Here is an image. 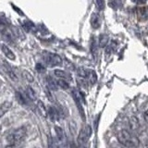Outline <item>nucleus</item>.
<instances>
[{"label": "nucleus", "mask_w": 148, "mask_h": 148, "mask_svg": "<svg viewBox=\"0 0 148 148\" xmlns=\"http://www.w3.org/2000/svg\"><path fill=\"white\" fill-rule=\"evenodd\" d=\"M55 130H56V133H57V136L58 138V140L60 142H63L64 139H65V134H64L63 130L60 127H58V126L55 127Z\"/></svg>", "instance_id": "15"}, {"label": "nucleus", "mask_w": 148, "mask_h": 148, "mask_svg": "<svg viewBox=\"0 0 148 148\" xmlns=\"http://www.w3.org/2000/svg\"><path fill=\"white\" fill-rule=\"evenodd\" d=\"M16 97H17V99L18 100V102H20L21 105H26L27 104L26 99L24 98V95H21V92H16Z\"/></svg>", "instance_id": "20"}, {"label": "nucleus", "mask_w": 148, "mask_h": 148, "mask_svg": "<svg viewBox=\"0 0 148 148\" xmlns=\"http://www.w3.org/2000/svg\"><path fill=\"white\" fill-rule=\"evenodd\" d=\"M143 118H145V122L148 124V109L145 112V114H143Z\"/></svg>", "instance_id": "26"}, {"label": "nucleus", "mask_w": 148, "mask_h": 148, "mask_svg": "<svg viewBox=\"0 0 148 148\" xmlns=\"http://www.w3.org/2000/svg\"><path fill=\"white\" fill-rule=\"evenodd\" d=\"M92 135V128L89 125H86V126L83 127L80 133H79V136H78V143L80 145H84L85 143L88 142L89 138Z\"/></svg>", "instance_id": "4"}, {"label": "nucleus", "mask_w": 148, "mask_h": 148, "mask_svg": "<svg viewBox=\"0 0 148 148\" xmlns=\"http://www.w3.org/2000/svg\"><path fill=\"white\" fill-rule=\"evenodd\" d=\"M55 75L60 78V79H63V80H71V74L69 72L65 71H61V69H56L54 71Z\"/></svg>", "instance_id": "7"}, {"label": "nucleus", "mask_w": 148, "mask_h": 148, "mask_svg": "<svg viewBox=\"0 0 148 148\" xmlns=\"http://www.w3.org/2000/svg\"><path fill=\"white\" fill-rule=\"evenodd\" d=\"M138 3H140V4H143V3H145L146 0H137Z\"/></svg>", "instance_id": "28"}, {"label": "nucleus", "mask_w": 148, "mask_h": 148, "mask_svg": "<svg viewBox=\"0 0 148 148\" xmlns=\"http://www.w3.org/2000/svg\"><path fill=\"white\" fill-rule=\"evenodd\" d=\"M137 18H139L140 21H146L147 20V17H148V14H147V10L145 8H138L137 10Z\"/></svg>", "instance_id": "8"}, {"label": "nucleus", "mask_w": 148, "mask_h": 148, "mask_svg": "<svg viewBox=\"0 0 148 148\" xmlns=\"http://www.w3.org/2000/svg\"><path fill=\"white\" fill-rule=\"evenodd\" d=\"M109 37L106 34H101L99 36V46L100 47H106L108 44Z\"/></svg>", "instance_id": "13"}, {"label": "nucleus", "mask_w": 148, "mask_h": 148, "mask_svg": "<svg viewBox=\"0 0 148 148\" xmlns=\"http://www.w3.org/2000/svg\"><path fill=\"white\" fill-rule=\"evenodd\" d=\"M140 130V122H139V119L135 116H132V117L130 118L129 119V132H131L132 134H135L139 132Z\"/></svg>", "instance_id": "5"}, {"label": "nucleus", "mask_w": 148, "mask_h": 148, "mask_svg": "<svg viewBox=\"0 0 148 148\" xmlns=\"http://www.w3.org/2000/svg\"><path fill=\"white\" fill-rule=\"evenodd\" d=\"M58 111L55 108H53V106H49L48 109H47V116H49V117L51 118V119L52 120H55L57 119L58 118Z\"/></svg>", "instance_id": "11"}, {"label": "nucleus", "mask_w": 148, "mask_h": 148, "mask_svg": "<svg viewBox=\"0 0 148 148\" xmlns=\"http://www.w3.org/2000/svg\"><path fill=\"white\" fill-rule=\"evenodd\" d=\"M48 148H59L58 143L56 142L54 139L49 138L48 139Z\"/></svg>", "instance_id": "22"}, {"label": "nucleus", "mask_w": 148, "mask_h": 148, "mask_svg": "<svg viewBox=\"0 0 148 148\" xmlns=\"http://www.w3.org/2000/svg\"><path fill=\"white\" fill-rule=\"evenodd\" d=\"M23 76H24L27 79V81H29V82H32V81H34V77H32V74L29 73L28 71H24V72H23Z\"/></svg>", "instance_id": "24"}, {"label": "nucleus", "mask_w": 148, "mask_h": 148, "mask_svg": "<svg viewBox=\"0 0 148 148\" xmlns=\"http://www.w3.org/2000/svg\"><path fill=\"white\" fill-rule=\"evenodd\" d=\"M118 141L121 143L122 145L126 147L134 146L136 147L139 143L138 139L135 137L134 134H132L131 132L127 131V130H121L117 134Z\"/></svg>", "instance_id": "1"}, {"label": "nucleus", "mask_w": 148, "mask_h": 148, "mask_svg": "<svg viewBox=\"0 0 148 148\" xmlns=\"http://www.w3.org/2000/svg\"><path fill=\"white\" fill-rule=\"evenodd\" d=\"M26 136V129L24 127H21L17 130H15L13 132H11L8 137V141L10 145H16L20 143Z\"/></svg>", "instance_id": "2"}, {"label": "nucleus", "mask_w": 148, "mask_h": 148, "mask_svg": "<svg viewBox=\"0 0 148 148\" xmlns=\"http://www.w3.org/2000/svg\"><path fill=\"white\" fill-rule=\"evenodd\" d=\"M26 95H27V97H28V98H29L30 100L34 101V102H35V101L37 100V98H36V95H35V92H34V89H32V88L30 87V86H28V87L26 88Z\"/></svg>", "instance_id": "12"}, {"label": "nucleus", "mask_w": 148, "mask_h": 148, "mask_svg": "<svg viewBox=\"0 0 148 148\" xmlns=\"http://www.w3.org/2000/svg\"><path fill=\"white\" fill-rule=\"evenodd\" d=\"M36 69H37V71H38L39 72H44V71H45V67H44L42 64H37V65H36Z\"/></svg>", "instance_id": "25"}, {"label": "nucleus", "mask_w": 148, "mask_h": 148, "mask_svg": "<svg viewBox=\"0 0 148 148\" xmlns=\"http://www.w3.org/2000/svg\"><path fill=\"white\" fill-rule=\"evenodd\" d=\"M1 49H2V52L3 54L6 56V57L8 58V59H10V60H15L16 59V56L15 54L13 53V51L8 47V45H1Z\"/></svg>", "instance_id": "6"}, {"label": "nucleus", "mask_w": 148, "mask_h": 148, "mask_svg": "<svg viewBox=\"0 0 148 148\" xmlns=\"http://www.w3.org/2000/svg\"><path fill=\"white\" fill-rule=\"evenodd\" d=\"M57 83H58V86L61 87L62 89H65V90L69 89V83L67 82V81L63 80V79H59V80H58Z\"/></svg>", "instance_id": "17"}, {"label": "nucleus", "mask_w": 148, "mask_h": 148, "mask_svg": "<svg viewBox=\"0 0 148 148\" xmlns=\"http://www.w3.org/2000/svg\"><path fill=\"white\" fill-rule=\"evenodd\" d=\"M96 7L99 10H103L105 8V0H96Z\"/></svg>", "instance_id": "23"}, {"label": "nucleus", "mask_w": 148, "mask_h": 148, "mask_svg": "<svg viewBox=\"0 0 148 148\" xmlns=\"http://www.w3.org/2000/svg\"><path fill=\"white\" fill-rule=\"evenodd\" d=\"M38 108H39V112L41 113V115L44 116V117H47V110H46L44 104L42 103L40 100L38 101Z\"/></svg>", "instance_id": "16"}, {"label": "nucleus", "mask_w": 148, "mask_h": 148, "mask_svg": "<svg viewBox=\"0 0 148 148\" xmlns=\"http://www.w3.org/2000/svg\"><path fill=\"white\" fill-rule=\"evenodd\" d=\"M43 59L45 63L48 67H56L60 66L62 64V59L58 54L50 53V52H44L43 53Z\"/></svg>", "instance_id": "3"}, {"label": "nucleus", "mask_w": 148, "mask_h": 148, "mask_svg": "<svg viewBox=\"0 0 148 148\" xmlns=\"http://www.w3.org/2000/svg\"><path fill=\"white\" fill-rule=\"evenodd\" d=\"M87 79L89 80L91 84H95L97 81V76H96V73L94 71H91L89 69V71H88V76H87Z\"/></svg>", "instance_id": "14"}, {"label": "nucleus", "mask_w": 148, "mask_h": 148, "mask_svg": "<svg viewBox=\"0 0 148 148\" xmlns=\"http://www.w3.org/2000/svg\"><path fill=\"white\" fill-rule=\"evenodd\" d=\"M88 71H89V69H85L83 68H80L78 69V75L80 76L81 78H83V79H86L87 76H88Z\"/></svg>", "instance_id": "18"}, {"label": "nucleus", "mask_w": 148, "mask_h": 148, "mask_svg": "<svg viewBox=\"0 0 148 148\" xmlns=\"http://www.w3.org/2000/svg\"><path fill=\"white\" fill-rule=\"evenodd\" d=\"M5 148H15V146H14V145H7Z\"/></svg>", "instance_id": "27"}, {"label": "nucleus", "mask_w": 148, "mask_h": 148, "mask_svg": "<svg viewBox=\"0 0 148 148\" xmlns=\"http://www.w3.org/2000/svg\"><path fill=\"white\" fill-rule=\"evenodd\" d=\"M11 106V103L10 102H5L4 104H2L0 106V119H1L3 116L6 114L8 111L9 110Z\"/></svg>", "instance_id": "10"}, {"label": "nucleus", "mask_w": 148, "mask_h": 148, "mask_svg": "<svg viewBox=\"0 0 148 148\" xmlns=\"http://www.w3.org/2000/svg\"><path fill=\"white\" fill-rule=\"evenodd\" d=\"M47 83H48V86L52 90H57L58 89V83H57V82H55L51 77L47 78Z\"/></svg>", "instance_id": "19"}, {"label": "nucleus", "mask_w": 148, "mask_h": 148, "mask_svg": "<svg viewBox=\"0 0 148 148\" xmlns=\"http://www.w3.org/2000/svg\"><path fill=\"white\" fill-rule=\"evenodd\" d=\"M7 72H8V74L9 75V77H10L13 81H18V78L16 76L15 72H14L12 69H10V67H7Z\"/></svg>", "instance_id": "21"}, {"label": "nucleus", "mask_w": 148, "mask_h": 148, "mask_svg": "<svg viewBox=\"0 0 148 148\" xmlns=\"http://www.w3.org/2000/svg\"><path fill=\"white\" fill-rule=\"evenodd\" d=\"M91 24H92V27L95 28V29H97V28H99V26H100V18L98 16V14H96V13L92 14V17H91Z\"/></svg>", "instance_id": "9"}]
</instances>
